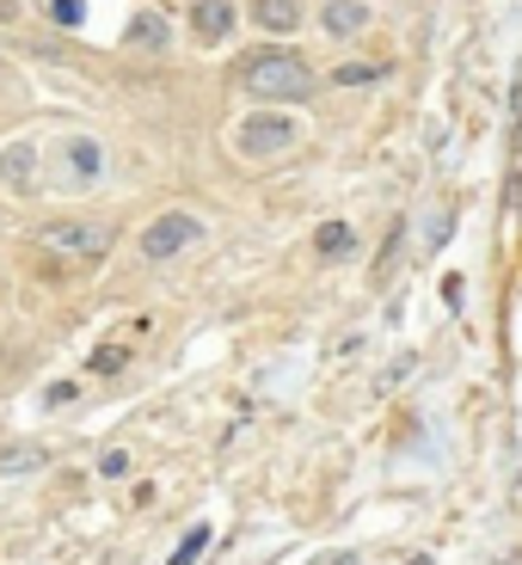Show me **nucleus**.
<instances>
[{"mask_svg": "<svg viewBox=\"0 0 522 565\" xmlns=\"http://www.w3.org/2000/svg\"><path fill=\"white\" fill-rule=\"evenodd\" d=\"M246 93H258V99H308L313 93V74L301 56H289V50H277V56H253L246 62Z\"/></svg>", "mask_w": 522, "mask_h": 565, "instance_id": "nucleus-1", "label": "nucleus"}, {"mask_svg": "<svg viewBox=\"0 0 522 565\" xmlns=\"http://www.w3.org/2000/svg\"><path fill=\"white\" fill-rule=\"evenodd\" d=\"M198 234H203L198 215L172 210V215H160V222H148V234H141V258H155V265H160V258H179L184 246L198 241Z\"/></svg>", "mask_w": 522, "mask_h": 565, "instance_id": "nucleus-2", "label": "nucleus"}, {"mask_svg": "<svg viewBox=\"0 0 522 565\" xmlns=\"http://www.w3.org/2000/svg\"><path fill=\"white\" fill-rule=\"evenodd\" d=\"M43 246H50V253H74V258H99L105 246H111V227H99V222H62V227L43 234Z\"/></svg>", "mask_w": 522, "mask_h": 565, "instance_id": "nucleus-3", "label": "nucleus"}, {"mask_svg": "<svg viewBox=\"0 0 522 565\" xmlns=\"http://www.w3.org/2000/svg\"><path fill=\"white\" fill-rule=\"evenodd\" d=\"M296 141V124L283 111H258V117H246V129H241V148L246 154H283Z\"/></svg>", "mask_w": 522, "mask_h": 565, "instance_id": "nucleus-4", "label": "nucleus"}, {"mask_svg": "<svg viewBox=\"0 0 522 565\" xmlns=\"http://www.w3.org/2000/svg\"><path fill=\"white\" fill-rule=\"evenodd\" d=\"M253 25L270 38H289L301 25V0H253Z\"/></svg>", "mask_w": 522, "mask_h": 565, "instance_id": "nucleus-5", "label": "nucleus"}, {"mask_svg": "<svg viewBox=\"0 0 522 565\" xmlns=\"http://www.w3.org/2000/svg\"><path fill=\"white\" fill-rule=\"evenodd\" d=\"M320 25L332 31V38H356V31L369 25V0H326Z\"/></svg>", "mask_w": 522, "mask_h": 565, "instance_id": "nucleus-6", "label": "nucleus"}, {"mask_svg": "<svg viewBox=\"0 0 522 565\" xmlns=\"http://www.w3.org/2000/svg\"><path fill=\"white\" fill-rule=\"evenodd\" d=\"M191 25H198V38H227L234 31V0H198L191 7Z\"/></svg>", "mask_w": 522, "mask_h": 565, "instance_id": "nucleus-7", "label": "nucleus"}, {"mask_svg": "<svg viewBox=\"0 0 522 565\" xmlns=\"http://www.w3.org/2000/svg\"><path fill=\"white\" fill-rule=\"evenodd\" d=\"M167 38H172V25L160 13H136V19H129V31H124V43H136V50H160Z\"/></svg>", "mask_w": 522, "mask_h": 565, "instance_id": "nucleus-8", "label": "nucleus"}, {"mask_svg": "<svg viewBox=\"0 0 522 565\" xmlns=\"http://www.w3.org/2000/svg\"><path fill=\"white\" fill-rule=\"evenodd\" d=\"M50 455L38 449V443H25V449H0V473H31V467H43Z\"/></svg>", "mask_w": 522, "mask_h": 565, "instance_id": "nucleus-9", "label": "nucleus"}, {"mask_svg": "<svg viewBox=\"0 0 522 565\" xmlns=\"http://www.w3.org/2000/svg\"><path fill=\"white\" fill-rule=\"evenodd\" d=\"M68 167H74V179H99V148L93 141H68Z\"/></svg>", "mask_w": 522, "mask_h": 565, "instance_id": "nucleus-10", "label": "nucleus"}, {"mask_svg": "<svg viewBox=\"0 0 522 565\" xmlns=\"http://www.w3.org/2000/svg\"><path fill=\"white\" fill-rule=\"evenodd\" d=\"M351 241H356V234H351L344 222L320 227V258H344V253H351Z\"/></svg>", "mask_w": 522, "mask_h": 565, "instance_id": "nucleus-11", "label": "nucleus"}, {"mask_svg": "<svg viewBox=\"0 0 522 565\" xmlns=\"http://www.w3.org/2000/svg\"><path fill=\"white\" fill-rule=\"evenodd\" d=\"M203 547H210V523H198V529H191V535L179 541V547H172V565H191V559H198Z\"/></svg>", "mask_w": 522, "mask_h": 565, "instance_id": "nucleus-12", "label": "nucleus"}, {"mask_svg": "<svg viewBox=\"0 0 522 565\" xmlns=\"http://www.w3.org/2000/svg\"><path fill=\"white\" fill-rule=\"evenodd\" d=\"M375 74H382L375 62H344V68L332 74V81H339V86H363V81H375Z\"/></svg>", "mask_w": 522, "mask_h": 565, "instance_id": "nucleus-13", "label": "nucleus"}, {"mask_svg": "<svg viewBox=\"0 0 522 565\" xmlns=\"http://www.w3.org/2000/svg\"><path fill=\"white\" fill-rule=\"evenodd\" d=\"M7 179H13V184L31 179V148H13V154H7Z\"/></svg>", "mask_w": 522, "mask_h": 565, "instance_id": "nucleus-14", "label": "nucleus"}, {"mask_svg": "<svg viewBox=\"0 0 522 565\" xmlns=\"http://www.w3.org/2000/svg\"><path fill=\"white\" fill-rule=\"evenodd\" d=\"M50 19L56 25H81V0H50Z\"/></svg>", "mask_w": 522, "mask_h": 565, "instance_id": "nucleus-15", "label": "nucleus"}, {"mask_svg": "<svg viewBox=\"0 0 522 565\" xmlns=\"http://www.w3.org/2000/svg\"><path fill=\"white\" fill-rule=\"evenodd\" d=\"M124 467H129V455H124V449H111V455L99 461V473H105V480H124Z\"/></svg>", "mask_w": 522, "mask_h": 565, "instance_id": "nucleus-16", "label": "nucleus"}, {"mask_svg": "<svg viewBox=\"0 0 522 565\" xmlns=\"http://www.w3.org/2000/svg\"><path fill=\"white\" fill-rule=\"evenodd\" d=\"M117 363H124V351H117V344H105V351L99 356H93V369H99V375H111V369Z\"/></svg>", "mask_w": 522, "mask_h": 565, "instance_id": "nucleus-17", "label": "nucleus"}, {"mask_svg": "<svg viewBox=\"0 0 522 565\" xmlns=\"http://www.w3.org/2000/svg\"><path fill=\"white\" fill-rule=\"evenodd\" d=\"M0 19H13V0H0Z\"/></svg>", "mask_w": 522, "mask_h": 565, "instance_id": "nucleus-18", "label": "nucleus"}]
</instances>
